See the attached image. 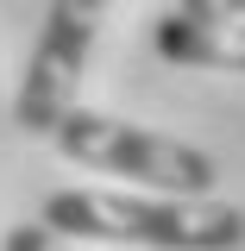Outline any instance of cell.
<instances>
[{"instance_id": "8992f818", "label": "cell", "mask_w": 245, "mask_h": 251, "mask_svg": "<svg viewBox=\"0 0 245 251\" xmlns=\"http://www.w3.org/2000/svg\"><path fill=\"white\" fill-rule=\"evenodd\" d=\"M170 13H183V19H245V0H176Z\"/></svg>"}, {"instance_id": "7a4b0ae2", "label": "cell", "mask_w": 245, "mask_h": 251, "mask_svg": "<svg viewBox=\"0 0 245 251\" xmlns=\"http://www.w3.org/2000/svg\"><path fill=\"white\" fill-rule=\"evenodd\" d=\"M69 163L82 170H101V176H126L138 188H157V195H214L220 188V163L201 145L189 138H170V132H151V126H132V120H113L101 107H69L51 132Z\"/></svg>"}, {"instance_id": "3957f363", "label": "cell", "mask_w": 245, "mask_h": 251, "mask_svg": "<svg viewBox=\"0 0 245 251\" xmlns=\"http://www.w3.org/2000/svg\"><path fill=\"white\" fill-rule=\"evenodd\" d=\"M101 19H107V0H51L44 6V31H38L31 63L19 75V94H13V126L26 138H51L57 120L76 107Z\"/></svg>"}, {"instance_id": "6da1fadb", "label": "cell", "mask_w": 245, "mask_h": 251, "mask_svg": "<svg viewBox=\"0 0 245 251\" xmlns=\"http://www.w3.org/2000/svg\"><path fill=\"white\" fill-rule=\"evenodd\" d=\"M38 220L88 245H145V251H239L245 207L214 195H120V188H51Z\"/></svg>"}, {"instance_id": "5b68a950", "label": "cell", "mask_w": 245, "mask_h": 251, "mask_svg": "<svg viewBox=\"0 0 245 251\" xmlns=\"http://www.w3.org/2000/svg\"><path fill=\"white\" fill-rule=\"evenodd\" d=\"M0 251H69V239H63V232H51L44 220H19V226H6Z\"/></svg>"}, {"instance_id": "277c9868", "label": "cell", "mask_w": 245, "mask_h": 251, "mask_svg": "<svg viewBox=\"0 0 245 251\" xmlns=\"http://www.w3.org/2000/svg\"><path fill=\"white\" fill-rule=\"evenodd\" d=\"M157 57L189 63V69H220V75H245V19H183L163 13L151 25Z\"/></svg>"}]
</instances>
